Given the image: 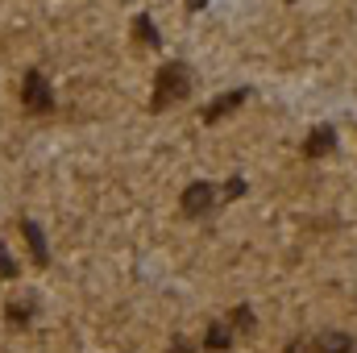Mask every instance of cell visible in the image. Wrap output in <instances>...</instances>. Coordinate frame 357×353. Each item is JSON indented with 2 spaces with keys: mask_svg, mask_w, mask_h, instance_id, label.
Returning <instances> with one entry per match:
<instances>
[{
  "mask_svg": "<svg viewBox=\"0 0 357 353\" xmlns=\"http://www.w3.org/2000/svg\"><path fill=\"white\" fill-rule=\"evenodd\" d=\"M171 353H195V350H191V345H187L183 337H175V345H171Z\"/></svg>",
  "mask_w": 357,
  "mask_h": 353,
  "instance_id": "9a60e30c",
  "label": "cell"
},
{
  "mask_svg": "<svg viewBox=\"0 0 357 353\" xmlns=\"http://www.w3.org/2000/svg\"><path fill=\"white\" fill-rule=\"evenodd\" d=\"M216 208V187L212 183H191L187 191H183V212L187 216H204V212H212Z\"/></svg>",
  "mask_w": 357,
  "mask_h": 353,
  "instance_id": "3957f363",
  "label": "cell"
},
{
  "mask_svg": "<svg viewBox=\"0 0 357 353\" xmlns=\"http://www.w3.org/2000/svg\"><path fill=\"white\" fill-rule=\"evenodd\" d=\"M17 274V262H13V254L4 250V241H0V278H13Z\"/></svg>",
  "mask_w": 357,
  "mask_h": 353,
  "instance_id": "7c38bea8",
  "label": "cell"
},
{
  "mask_svg": "<svg viewBox=\"0 0 357 353\" xmlns=\"http://www.w3.org/2000/svg\"><path fill=\"white\" fill-rule=\"evenodd\" d=\"M337 150V133L333 129H316L307 142H303V158H324V154H333Z\"/></svg>",
  "mask_w": 357,
  "mask_h": 353,
  "instance_id": "277c9868",
  "label": "cell"
},
{
  "mask_svg": "<svg viewBox=\"0 0 357 353\" xmlns=\"http://www.w3.org/2000/svg\"><path fill=\"white\" fill-rule=\"evenodd\" d=\"M21 233H25V241H29V250H33L38 266L50 262V250H46V237H42V229H38L33 220H21Z\"/></svg>",
  "mask_w": 357,
  "mask_h": 353,
  "instance_id": "8992f818",
  "label": "cell"
},
{
  "mask_svg": "<svg viewBox=\"0 0 357 353\" xmlns=\"http://www.w3.org/2000/svg\"><path fill=\"white\" fill-rule=\"evenodd\" d=\"M287 353H316V345H303V341H291V345H287Z\"/></svg>",
  "mask_w": 357,
  "mask_h": 353,
  "instance_id": "5bb4252c",
  "label": "cell"
},
{
  "mask_svg": "<svg viewBox=\"0 0 357 353\" xmlns=\"http://www.w3.org/2000/svg\"><path fill=\"white\" fill-rule=\"evenodd\" d=\"M241 191H245V179H229V183H225V195H233V200H237Z\"/></svg>",
  "mask_w": 357,
  "mask_h": 353,
  "instance_id": "4fadbf2b",
  "label": "cell"
},
{
  "mask_svg": "<svg viewBox=\"0 0 357 353\" xmlns=\"http://www.w3.org/2000/svg\"><path fill=\"white\" fill-rule=\"evenodd\" d=\"M204 4H208V0H187V8H204Z\"/></svg>",
  "mask_w": 357,
  "mask_h": 353,
  "instance_id": "2e32d148",
  "label": "cell"
},
{
  "mask_svg": "<svg viewBox=\"0 0 357 353\" xmlns=\"http://www.w3.org/2000/svg\"><path fill=\"white\" fill-rule=\"evenodd\" d=\"M191 96V71L187 63H167L158 67V80H154V108H167Z\"/></svg>",
  "mask_w": 357,
  "mask_h": 353,
  "instance_id": "6da1fadb",
  "label": "cell"
},
{
  "mask_svg": "<svg viewBox=\"0 0 357 353\" xmlns=\"http://www.w3.org/2000/svg\"><path fill=\"white\" fill-rule=\"evenodd\" d=\"M133 33H137L146 46H158V29H154V21H150V17H137V21H133Z\"/></svg>",
  "mask_w": 357,
  "mask_h": 353,
  "instance_id": "9c48e42d",
  "label": "cell"
},
{
  "mask_svg": "<svg viewBox=\"0 0 357 353\" xmlns=\"http://www.w3.org/2000/svg\"><path fill=\"white\" fill-rule=\"evenodd\" d=\"M204 345H208V350H229V345H233V337H229V329H225V324H212V329H208V337H204Z\"/></svg>",
  "mask_w": 357,
  "mask_h": 353,
  "instance_id": "ba28073f",
  "label": "cell"
},
{
  "mask_svg": "<svg viewBox=\"0 0 357 353\" xmlns=\"http://www.w3.org/2000/svg\"><path fill=\"white\" fill-rule=\"evenodd\" d=\"M233 329H245L250 333L254 329V312L250 308H233Z\"/></svg>",
  "mask_w": 357,
  "mask_h": 353,
  "instance_id": "8fae6325",
  "label": "cell"
},
{
  "mask_svg": "<svg viewBox=\"0 0 357 353\" xmlns=\"http://www.w3.org/2000/svg\"><path fill=\"white\" fill-rule=\"evenodd\" d=\"M21 100H25V108H33V112H50V108H54V91H50V84H46L42 71H29V75L21 80Z\"/></svg>",
  "mask_w": 357,
  "mask_h": 353,
  "instance_id": "7a4b0ae2",
  "label": "cell"
},
{
  "mask_svg": "<svg viewBox=\"0 0 357 353\" xmlns=\"http://www.w3.org/2000/svg\"><path fill=\"white\" fill-rule=\"evenodd\" d=\"M4 316H8L13 324H29V316H33V308H29V303H13V308H8Z\"/></svg>",
  "mask_w": 357,
  "mask_h": 353,
  "instance_id": "30bf717a",
  "label": "cell"
},
{
  "mask_svg": "<svg viewBox=\"0 0 357 353\" xmlns=\"http://www.w3.org/2000/svg\"><path fill=\"white\" fill-rule=\"evenodd\" d=\"M354 350V337L349 333H324L316 341V353H349Z\"/></svg>",
  "mask_w": 357,
  "mask_h": 353,
  "instance_id": "52a82bcc",
  "label": "cell"
},
{
  "mask_svg": "<svg viewBox=\"0 0 357 353\" xmlns=\"http://www.w3.org/2000/svg\"><path fill=\"white\" fill-rule=\"evenodd\" d=\"M241 100H245V91H225V96H220L216 104H208V108H204V121H208V125H212V121H220L225 112L241 108Z\"/></svg>",
  "mask_w": 357,
  "mask_h": 353,
  "instance_id": "5b68a950",
  "label": "cell"
}]
</instances>
